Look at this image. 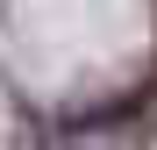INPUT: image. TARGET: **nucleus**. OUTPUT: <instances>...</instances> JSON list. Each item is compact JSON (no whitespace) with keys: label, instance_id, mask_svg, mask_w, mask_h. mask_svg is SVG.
Segmentation results:
<instances>
[{"label":"nucleus","instance_id":"1","mask_svg":"<svg viewBox=\"0 0 157 150\" xmlns=\"http://www.w3.org/2000/svg\"><path fill=\"white\" fill-rule=\"evenodd\" d=\"M86 150H128V143H86Z\"/></svg>","mask_w":157,"mask_h":150}]
</instances>
